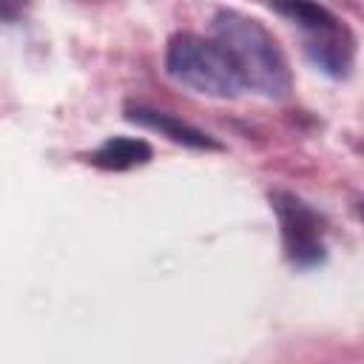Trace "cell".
Returning a JSON list of instances; mask_svg holds the SVG:
<instances>
[{
    "label": "cell",
    "instance_id": "6da1fadb",
    "mask_svg": "<svg viewBox=\"0 0 364 364\" xmlns=\"http://www.w3.org/2000/svg\"><path fill=\"white\" fill-rule=\"evenodd\" d=\"M213 40L225 48L242 85L264 100H284L293 91V74L279 40L250 14L219 9L210 20Z\"/></svg>",
    "mask_w": 364,
    "mask_h": 364
},
{
    "label": "cell",
    "instance_id": "7a4b0ae2",
    "mask_svg": "<svg viewBox=\"0 0 364 364\" xmlns=\"http://www.w3.org/2000/svg\"><path fill=\"white\" fill-rule=\"evenodd\" d=\"M165 74L193 94L213 100H233L245 88L225 48L193 31L171 34L165 46Z\"/></svg>",
    "mask_w": 364,
    "mask_h": 364
},
{
    "label": "cell",
    "instance_id": "3957f363",
    "mask_svg": "<svg viewBox=\"0 0 364 364\" xmlns=\"http://www.w3.org/2000/svg\"><path fill=\"white\" fill-rule=\"evenodd\" d=\"M267 202L276 213L282 250L293 267H316L327 259L324 216L290 191H270Z\"/></svg>",
    "mask_w": 364,
    "mask_h": 364
},
{
    "label": "cell",
    "instance_id": "277c9868",
    "mask_svg": "<svg viewBox=\"0 0 364 364\" xmlns=\"http://www.w3.org/2000/svg\"><path fill=\"white\" fill-rule=\"evenodd\" d=\"M301 48H304V57L321 74L333 80L350 77L353 63H355V34L338 14L301 28Z\"/></svg>",
    "mask_w": 364,
    "mask_h": 364
},
{
    "label": "cell",
    "instance_id": "5b68a950",
    "mask_svg": "<svg viewBox=\"0 0 364 364\" xmlns=\"http://www.w3.org/2000/svg\"><path fill=\"white\" fill-rule=\"evenodd\" d=\"M122 117L139 128H148L176 145H185V148H193V151H222V142L210 134H205L202 128L179 119L176 114L171 111H159V108H151V105H142V102H128L122 108Z\"/></svg>",
    "mask_w": 364,
    "mask_h": 364
},
{
    "label": "cell",
    "instance_id": "8992f818",
    "mask_svg": "<svg viewBox=\"0 0 364 364\" xmlns=\"http://www.w3.org/2000/svg\"><path fill=\"white\" fill-rule=\"evenodd\" d=\"M154 156V148L148 139L139 136H108L94 151L85 154V162L102 171H131L139 165H148Z\"/></svg>",
    "mask_w": 364,
    "mask_h": 364
},
{
    "label": "cell",
    "instance_id": "52a82bcc",
    "mask_svg": "<svg viewBox=\"0 0 364 364\" xmlns=\"http://www.w3.org/2000/svg\"><path fill=\"white\" fill-rule=\"evenodd\" d=\"M267 9L276 11L279 17L290 20L293 26H299V31L307 26H316L321 20H330L336 14L318 0H267Z\"/></svg>",
    "mask_w": 364,
    "mask_h": 364
},
{
    "label": "cell",
    "instance_id": "ba28073f",
    "mask_svg": "<svg viewBox=\"0 0 364 364\" xmlns=\"http://www.w3.org/2000/svg\"><path fill=\"white\" fill-rule=\"evenodd\" d=\"M31 0H0V14H3V23H17L23 20V14L28 11Z\"/></svg>",
    "mask_w": 364,
    "mask_h": 364
},
{
    "label": "cell",
    "instance_id": "9c48e42d",
    "mask_svg": "<svg viewBox=\"0 0 364 364\" xmlns=\"http://www.w3.org/2000/svg\"><path fill=\"white\" fill-rule=\"evenodd\" d=\"M355 210H358V216H361V222H364V199L355 202Z\"/></svg>",
    "mask_w": 364,
    "mask_h": 364
}]
</instances>
